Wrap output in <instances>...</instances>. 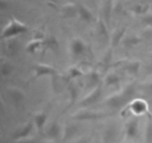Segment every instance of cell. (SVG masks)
I'll return each mask as SVG.
<instances>
[{"label": "cell", "mask_w": 152, "mask_h": 143, "mask_svg": "<svg viewBox=\"0 0 152 143\" xmlns=\"http://www.w3.org/2000/svg\"><path fill=\"white\" fill-rule=\"evenodd\" d=\"M135 95V89L133 86H129L120 94L114 95L107 100L106 104L112 110L123 108L129 102L133 101Z\"/></svg>", "instance_id": "6da1fadb"}, {"label": "cell", "mask_w": 152, "mask_h": 143, "mask_svg": "<svg viewBox=\"0 0 152 143\" xmlns=\"http://www.w3.org/2000/svg\"><path fill=\"white\" fill-rule=\"evenodd\" d=\"M28 30V27L20 21L13 19L8 22L1 32V39H11L16 36L25 33Z\"/></svg>", "instance_id": "7a4b0ae2"}, {"label": "cell", "mask_w": 152, "mask_h": 143, "mask_svg": "<svg viewBox=\"0 0 152 143\" xmlns=\"http://www.w3.org/2000/svg\"><path fill=\"white\" fill-rule=\"evenodd\" d=\"M102 95V85L100 84L97 86L96 87L94 88L93 91L89 94L88 96L80 102V105L84 106V107H88V106H91L93 104H96L99 101Z\"/></svg>", "instance_id": "3957f363"}, {"label": "cell", "mask_w": 152, "mask_h": 143, "mask_svg": "<svg viewBox=\"0 0 152 143\" xmlns=\"http://www.w3.org/2000/svg\"><path fill=\"white\" fill-rule=\"evenodd\" d=\"M56 70L53 67L46 64H37L34 67V77L39 78L46 75H55Z\"/></svg>", "instance_id": "277c9868"}, {"label": "cell", "mask_w": 152, "mask_h": 143, "mask_svg": "<svg viewBox=\"0 0 152 143\" xmlns=\"http://www.w3.org/2000/svg\"><path fill=\"white\" fill-rule=\"evenodd\" d=\"M86 46L84 42L80 39H74L71 44V53L74 56L80 57L86 52Z\"/></svg>", "instance_id": "5b68a950"}, {"label": "cell", "mask_w": 152, "mask_h": 143, "mask_svg": "<svg viewBox=\"0 0 152 143\" xmlns=\"http://www.w3.org/2000/svg\"><path fill=\"white\" fill-rule=\"evenodd\" d=\"M33 130V124L32 122H28L27 125H25V127L20 128L19 130L16 131L13 134V139H25L28 136L31 134Z\"/></svg>", "instance_id": "8992f818"}, {"label": "cell", "mask_w": 152, "mask_h": 143, "mask_svg": "<svg viewBox=\"0 0 152 143\" xmlns=\"http://www.w3.org/2000/svg\"><path fill=\"white\" fill-rule=\"evenodd\" d=\"M139 122L137 119H134L127 124L126 129V136L130 139H134L137 136Z\"/></svg>", "instance_id": "52a82bcc"}, {"label": "cell", "mask_w": 152, "mask_h": 143, "mask_svg": "<svg viewBox=\"0 0 152 143\" xmlns=\"http://www.w3.org/2000/svg\"><path fill=\"white\" fill-rule=\"evenodd\" d=\"M8 96L10 101L14 104H20L25 100V95L23 92L17 89H11L9 90Z\"/></svg>", "instance_id": "ba28073f"}, {"label": "cell", "mask_w": 152, "mask_h": 143, "mask_svg": "<svg viewBox=\"0 0 152 143\" xmlns=\"http://www.w3.org/2000/svg\"><path fill=\"white\" fill-rule=\"evenodd\" d=\"M101 117H102V115H99V113L86 111L77 114L74 116V119L79 121H91L96 120Z\"/></svg>", "instance_id": "9c48e42d"}, {"label": "cell", "mask_w": 152, "mask_h": 143, "mask_svg": "<svg viewBox=\"0 0 152 143\" xmlns=\"http://www.w3.org/2000/svg\"><path fill=\"white\" fill-rule=\"evenodd\" d=\"M117 130L114 126L108 127L105 129L103 133L104 143H112L117 138Z\"/></svg>", "instance_id": "30bf717a"}, {"label": "cell", "mask_w": 152, "mask_h": 143, "mask_svg": "<svg viewBox=\"0 0 152 143\" xmlns=\"http://www.w3.org/2000/svg\"><path fill=\"white\" fill-rule=\"evenodd\" d=\"M43 48L56 52L59 49V43L56 37H53V36H50V37H47L45 40H43Z\"/></svg>", "instance_id": "8fae6325"}, {"label": "cell", "mask_w": 152, "mask_h": 143, "mask_svg": "<svg viewBox=\"0 0 152 143\" xmlns=\"http://www.w3.org/2000/svg\"><path fill=\"white\" fill-rule=\"evenodd\" d=\"M77 13H78L79 16L83 21L86 22H90L93 19L92 13L84 5L80 4L77 7Z\"/></svg>", "instance_id": "7c38bea8"}, {"label": "cell", "mask_w": 152, "mask_h": 143, "mask_svg": "<svg viewBox=\"0 0 152 143\" xmlns=\"http://www.w3.org/2000/svg\"><path fill=\"white\" fill-rule=\"evenodd\" d=\"M100 84V78L98 72H91L87 76L86 78V85L89 88H95Z\"/></svg>", "instance_id": "4fadbf2b"}, {"label": "cell", "mask_w": 152, "mask_h": 143, "mask_svg": "<svg viewBox=\"0 0 152 143\" xmlns=\"http://www.w3.org/2000/svg\"><path fill=\"white\" fill-rule=\"evenodd\" d=\"M146 104L141 100H136L131 104V109L135 114H142L146 111Z\"/></svg>", "instance_id": "5bb4252c"}, {"label": "cell", "mask_w": 152, "mask_h": 143, "mask_svg": "<svg viewBox=\"0 0 152 143\" xmlns=\"http://www.w3.org/2000/svg\"><path fill=\"white\" fill-rule=\"evenodd\" d=\"M48 116L44 113H38L34 116V124L38 130H42L47 121Z\"/></svg>", "instance_id": "9a60e30c"}, {"label": "cell", "mask_w": 152, "mask_h": 143, "mask_svg": "<svg viewBox=\"0 0 152 143\" xmlns=\"http://www.w3.org/2000/svg\"><path fill=\"white\" fill-rule=\"evenodd\" d=\"M47 134L50 138L53 139H56L59 138V135H60V127L56 122H53L49 126Z\"/></svg>", "instance_id": "2e32d148"}, {"label": "cell", "mask_w": 152, "mask_h": 143, "mask_svg": "<svg viewBox=\"0 0 152 143\" xmlns=\"http://www.w3.org/2000/svg\"><path fill=\"white\" fill-rule=\"evenodd\" d=\"M79 127L76 125L71 124V125H67L65 129V136H64V139L69 140L74 136L76 134L78 133Z\"/></svg>", "instance_id": "e0dca14e"}, {"label": "cell", "mask_w": 152, "mask_h": 143, "mask_svg": "<svg viewBox=\"0 0 152 143\" xmlns=\"http://www.w3.org/2000/svg\"><path fill=\"white\" fill-rule=\"evenodd\" d=\"M41 47H43V40H34L29 43V44L27 46V52L28 53L34 55L37 52V50Z\"/></svg>", "instance_id": "ac0fdd59"}, {"label": "cell", "mask_w": 152, "mask_h": 143, "mask_svg": "<svg viewBox=\"0 0 152 143\" xmlns=\"http://www.w3.org/2000/svg\"><path fill=\"white\" fill-rule=\"evenodd\" d=\"M105 81L107 86H119L120 83V78L117 74L111 73L105 77Z\"/></svg>", "instance_id": "d6986e66"}, {"label": "cell", "mask_w": 152, "mask_h": 143, "mask_svg": "<svg viewBox=\"0 0 152 143\" xmlns=\"http://www.w3.org/2000/svg\"><path fill=\"white\" fill-rule=\"evenodd\" d=\"M126 29L125 28H121L120 30H117L115 33L114 34L112 37V46L114 47H117L119 45V43L121 42L123 40V37H124L125 34H126Z\"/></svg>", "instance_id": "ffe728a7"}, {"label": "cell", "mask_w": 152, "mask_h": 143, "mask_svg": "<svg viewBox=\"0 0 152 143\" xmlns=\"http://www.w3.org/2000/svg\"><path fill=\"white\" fill-rule=\"evenodd\" d=\"M83 75V72L81 69L77 67H72L69 69L68 74V80H71L73 79L80 77Z\"/></svg>", "instance_id": "44dd1931"}, {"label": "cell", "mask_w": 152, "mask_h": 143, "mask_svg": "<svg viewBox=\"0 0 152 143\" xmlns=\"http://www.w3.org/2000/svg\"><path fill=\"white\" fill-rule=\"evenodd\" d=\"M149 8V5L145 3H138V4H135L132 7V10L135 13L137 14H142L147 12V10Z\"/></svg>", "instance_id": "7402d4cb"}, {"label": "cell", "mask_w": 152, "mask_h": 143, "mask_svg": "<svg viewBox=\"0 0 152 143\" xmlns=\"http://www.w3.org/2000/svg\"><path fill=\"white\" fill-rule=\"evenodd\" d=\"M126 70L129 72L130 74H137L140 69V63L138 62H132L128 63L125 67Z\"/></svg>", "instance_id": "603a6c76"}, {"label": "cell", "mask_w": 152, "mask_h": 143, "mask_svg": "<svg viewBox=\"0 0 152 143\" xmlns=\"http://www.w3.org/2000/svg\"><path fill=\"white\" fill-rule=\"evenodd\" d=\"M98 33L101 37L105 39L108 38V29H107L106 25L102 20H99V24H98Z\"/></svg>", "instance_id": "cb8c5ba5"}, {"label": "cell", "mask_w": 152, "mask_h": 143, "mask_svg": "<svg viewBox=\"0 0 152 143\" xmlns=\"http://www.w3.org/2000/svg\"><path fill=\"white\" fill-rule=\"evenodd\" d=\"M68 89L70 93V97H71V102L74 103L77 100V97H78V90H77L78 89L75 85L71 84V83H70Z\"/></svg>", "instance_id": "d4e9b609"}, {"label": "cell", "mask_w": 152, "mask_h": 143, "mask_svg": "<svg viewBox=\"0 0 152 143\" xmlns=\"http://www.w3.org/2000/svg\"><path fill=\"white\" fill-rule=\"evenodd\" d=\"M145 143H152V121L150 120L148 122L145 130Z\"/></svg>", "instance_id": "484cf974"}, {"label": "cell", "mask_w": 152, "mask_h": 143, "mask_svg": "<svg viewBox=\"0 0 152 143\" xmlns=\"http://www.w3.org/2000/svg\"><path fill=\"white\" fill-rule=\"evenodd\" d=\"M13 71V67L8 63H4L1 65V74L2 76L7 77V76L10 75Z\"/></svg>", "instance_id": "4316f807"}, {"label": "cell", "mask_w": 152, "mask_h": 143, "mask_svg": "<svg viewBox=\"0 0 152 143\" xmlns=\"http://www.w3.org/2000/svg\"><path fill=\"white\" fill-rule=\"evenodd\" d=\"M140 39L138 37H135V36H132V37H129L125 41V45L127 46L128 48L132 47V46H134L136 45H137L138 43H140Z\"/></svg>", "instance_id": "83f0119b"}, {"label": "cell", "mask_w": 152, "mask_h": 143, "mask_svg": "<svg viewBox=\"0 0 152 143\" xmlns=\"http://www.w3.org/2000/svg\"><path fill=\"white\" fill-rule=\"evenodd\" d=\"M63 13L66 16H74L76 13H77V7L75 8L71 6H67L64 9Z\"/></svg>", "instance_id": "f1b7e54d"}, {"label": "cell", "mask_w": 152, "mask_h": 143, "mask_svg": "<svg viewBox=\"0 0 152 143\" xmlns=\"http://www.w3.org/2000/svg\"><path fill=\"white\" fill-rule=\"evenodd\" d=\"M7 49L10 54L15 53V52L17 50V44L15 43V41H12L11 43H10L7 44Z\"/></svg>", "instance_id": "f546056e"}, {"label": "cell", "mask_w": 152, "mask_h": 143, "mask_svg": "<svg viewBox=\"0 0 152 143\" xmlns=\"http://www.w3.org/2000/svg\"><path fill=\"white\" fill-rule=\"evenodd\" d=\"M111 5H109V4H108V5H106V7H105V18H107V19L109 20L110 19V14H111V7H110Z\"/></svg>", "instance_id": "4dcf8cb0"}, {"label": "cell", "mask_w": 152, "mask_h": 143, "mask_svg": "<svg viewBox=\"0 0 152 143\" xmlns=\"http://www.w3.org/2000/svg\"><path fill=\"white\" fill-rule=\"evenodd\" d=\"M7 3H4L3 1H1V4H0V8H1V10H3L4 8H7Z\"/></svg>", "instance_id": "1f68e13d"}, {"label": "cell", "mask_w": 152, "mask_h": 143, "mask_svg": "<svg viewBox=\"0 0 152 143\" xmlns=\"http://www.w3.org/2000/svg\"><path fill=\"white\" fill-rule=\"evenodd\" d=\"M20 143H35V142L33 141V140L30 139V140H24V141L21 142Z\"/></svg>", "instance_id": "d6a6232c"}, {"label": "cell", "mask_w": 152, "mask_h": 143, "mask_svg": "<svg viewBox=\"0 0 152 143\" xmlns=\"http://www.w3.org/2000/svg\"><path fill=\"white\" fill-rule=\"evenodd\" d=\"M43 1H49V2H52V3L56 2V0H43Z\"/></svg>", "instance_id": "836d02e7"}, {"label": "cell", "mask_w": 152, "mask_h": 143, "mask_svg": "<svg viewBox=\"0 0 152 143\" xmlns=\"http://www.w3.org/2000/svg\"><path fill=\"white\" fill-rule=\"evenodd\" d=\"M76 143H86V141L85 139H82V140H80V141H78Z\"/></svg>", "instance_id": "e575fe53"}, {"label": "cell", "mask_w": 152, "mask_h": 143, "mask_svg": "<svg viewBox=\"0 0 152 143\" xmlns=\"http://www.w3.org/2000/svg\"><path fill=\"white\" fill-rule=\"evenodd\" d=\"M94 143H99V142H95Z\"/></svg>", "instance_id": "d590c367"}]
</instances>
